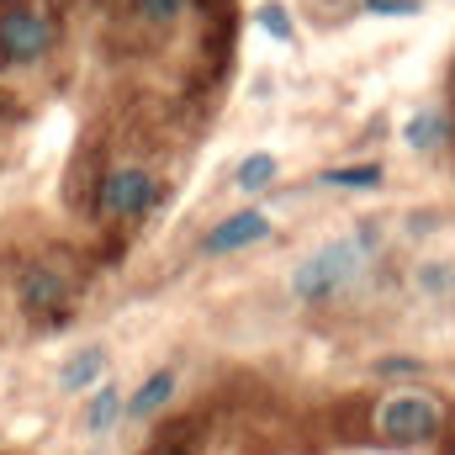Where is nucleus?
<instances>
[{
	"label": "nucleus",
	"mask_w": 455,
	"mask_h": 455,
	"mask_svg": "<svg viewBox=\"0 0 455 455\" xmlns=\"http://www.w3.org/2000/svg\"><path fill=\"white\" fill-rule=\"evenodd\" d=\"M371 243V233H355V238H339V243H323V249H313L297 270H291V291L302 297V302H323V297H334L339 286H349L355 275H360V265H365V249Z\"/></svg>",
	"instance_id": "f257e3e1"
},
{
	"label": "nucleus",
	"mask_w": 455,
	"mask_h": 455,
	"mask_svg": "<svg viewBox=\"0 0 455 455\" xmlns=\"http://www.w3.org/2000/svg\"><path fill=\"white\" fill-rule=\"evenodd\" d=\"M440 403H429L424 392H397L376 408V429L392 440V445H424L440 435Z\"/></svg>",
	"instance_id": "f03ea898"
},
{
	"label": "nucleus",
	"mask_w": 455,
	"mask_h": 455,
	"mask_svg": "<svg viewBox=\"0 0 455 455\" xmlns=\"http://www.w3.org/2000/svg\"><path fill=\"white\" fill-rule=\"evenodd\" d=\"M53 43V21L37 5H5L0 11V59L5 64H37Z\"/></svg>",
	"instance_id": "7ed1b4c3"
},
{
	"label": "nucleus",
	"mask_w": 455,
	"mask_h": 455,
	"mask_svg": "<svg viewBox=\"0 0 455 455\" xmlns=\"http://www.w3.org/2000/svg\"><path fill=\"white\" fill-rule=\"evenodd\" d=\"M154 202V175L143 164H116L101 180V212L107 218H138Z\"/></svg>",
	"instance_id": "20e7f679"
},
{
	"label": "nucleus",
	"mask_w": 455,
	"mask_h": 455,
	"mask_svg": "<svg viewBox=\"0 0 455 455\" xmlns=\"http://www.w3.org/2000/svg\"><path fill=\"white\" fill-rule=\"evenodd\" d=\"M16 291H21V307L32 318H59L69 307V281L59 270H48V265H27L21 281H16Z\"/></svg>",
	"instance_id": "39448f33"
},
{
	"label": "nucleus",
	"mask_w": 455,
	"mask_h": 455,
	"mask_svg": "<svg viewBox=\"0 0 455 455\" xmlns=\"http://www.w3.org/2000/svg\"><path fill=\"white\" fill-rule=\"evenodd\" d=\"M270 233V218L265 212H233V218H223L218 228H207V238H202V249L207 254H233V249H249V243H259Z\"/></svg>",
	"instance_id": "423d86ee"
},
{
	"label": "nucleus",
	"mask_w": 455,
	"mask_h": 455,
	"mask_svg": "<svg viewBox=\"0 0 455 455\" xmlns=\"http://www.w3.org/2000/svg\"><path fill=\"white\" fill-rule=\"evenodd\" d=\"M101 371H107V349L85 344L75 360H64V376H59V387H64V392H85V387H96V381H101Z\"/></svg>",
	"instance_id": "0eeeda50"
},
{
	"label": "nucleus",
	"mask_w": 455,
	"mask_h": 455,
	"mask_svg": "<svg viewBox=\"0 0 455 455\" xmlns=\"http://www.w3.org/2000/svg\"><path fill=\"white\" fill-rule=\"evenodd\" d=\"M170 397H175V376H170V371H154V376L127 397V413H132V419H154Z\"/></svg>",
	"instance_id": "6e6552de"
},
{
	"label": "nucleus",
	"mask_w": 455,
	"mask_h": 455,
	"mask_svg": "<svg viewBox=\"0 0 455 455\" xmlns=\"http://www.w3.org/2000/svg\"><path fill=\"white\" fill-rule=\"evenodd\" d=\"M445 138H451V116L445 112H424V116L408 122V143H413V148H435V143H445Z\"/></svg>",
	"instance_id": "1a4fd4ad"
},
{
	"label": "nucleus",
	"mask_w": 455,
	"mask_h": 455,
	"mask_svg": "<svg viewBox=\"0 0 455 455\" xmlns=\"http://www.w3.org/2000/svg\"><path fill=\"white\" fill-rule=\"evenodd\" d=\"M275 170H281V164H275V154H249V159L238 164V175H233V180H238L243 191H259V186H270V180H275Z\"/></svg>",
	"instance_id": "9d476101"
},
{
	"label": "nucleus",
	"mask_w": 455,
	"mask_h": 455,
	"mask_svg": "<svg viewBox=\"0 0 455 455\" xmlns=\"http://www.w3.org/2000/svg\"><path fill=\"white\" fill-rule=\"evenodd\" d=\"M323 180H329V186H349V191H355V186H381V164H349V170H329Z\"/></svg>",
	"instance_id": "9b49d317"
},
{
	"label": "nucleus",
	"mask_w": 455,
	"mask_h": 455,
	"mask_svg": "<svg viewBox=\"0 0 455 455\" xmlns=\"http://www.w3.org/2000/svg\"><path fill=\"white\" fill-rule=\"evenodd\" d=\"M116 413H122V392H112V387H107V392H101V397L91 403V413H85V424H91V429L101 435V429H112V419H116Z\"/></svg>",
	"instance_id": "f8f14e48"
},
{
	"label": "nucleus",
	"mask_w": 455,
	"mask_h": 455,
	"mask_svg": "<svg viewBox=\"0 0 455 455\" xmlns=\"http://www.w3.org/2000/svg\"><path fill=\"white\" fill-rule=\"evenodd\" d=\"M132 5H138V16H143V21H170V16H180V5H186V0H132Z\"/></svg>",
	"instance_id": "ddd939ff"
},
{
	"label": "nucleus",
	"mask_w": 455,
	"mask_h": 455,
	"mask_svg": "<svg viewBox=\"0 0 455 455\" xmlns=\"http://www.w3.org/2000/svg\"><path fill=\"white\" fill-rule=\"evenodd\" d=\"M365 11L371 16H413V11H424V0H365Z\"/></svg>",
	"instance_id": "4468645a"
},
{
	"label": "nucleus",
	"mask_w": 455,
	"mask_h": 455,
	"mask_svg": "<svg viewBox=\"0 0 455 455\" xmlns=\"http://www.w3.org/2000/svg\"><path fill=\"white\" fill-rule=\"evenodd\" d=\"M259 27L275 32V37H291V16H286L281 5H259Z\"/></svg>",
	"instance_id": "2eb2a0df"
},
{
	"label": "nucleus",
	"mask_w": 455,
	"mask_h": 455,
	"mask_svg": "<svg viewBox=\"0 0 455 455\" xmlns=\"http://www.w3.org/2000/svg\"><path fill=\"white\" fill-rule=\"evenodd\" d=\"M424 286H451V270H435V265H429V270H424Z\"/></svg>",
	"instance_id": "dca6fc26"
}]
</instances>
